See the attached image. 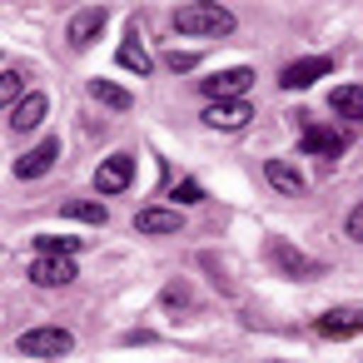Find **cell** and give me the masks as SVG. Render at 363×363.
Returning a JSON list of instances; mask_svg holds the SVG:
<instances>
[{
    "label": "cell",
    "mask_w": 363,
    "mask_h": 363,
    "mask_svg": "<svg viewBox=\"0 0 363 363\" xmlns=\"http://www.w3.org/2000/svg\"><path fill=\"white\" fill-rule=\"evenodd\" d=\"M75 259H65V254H40L35 264H30V284H40V289H65V284H75Z\"/></svg>",
    "instance_id": "obj_4"
},
{
    "label": "cell",
    "mask_w": 363,
    "mask_h": 363,
    "mask_svg": "<svg viewBox=\"0 0 363 363\" xmlns=\"http://www.w3.org/2000/svg\"><path fill=\"white\" fill-rule=\"evenodd\" d=\"M60 214H65V219H80V224H105V219H110L100 204H85V199H70Z\"/></svg>",
    "instance_id": "obj_19"
},
{
    "label": "cell",
    "mask_w": 363,
    "mask_h": 363,
    "mask_svg": "<svg viewBox=\"0 0 363 363\" xmlns=\"http://www.w3.org/2000/svg\"><path fill=\"white\" fill-rule=\"evenodd\" d=\"M313 328H318V338H353V333H363V313L358 308H328Z\"/></svg>",
    "instance_id": "obj_9"
},
{
    "label": "cell",
    "mask_w": 363,
    "mask_h": 363,
    "mask_svg": "<svg viewBox=\"0 0 363 363\" xmlns=\"http://www.w3.org/2000/svg\"><path fill=\"white\" fill-rule=\"evenodd\" d=\"M174 199H179V204H194V199H199V184H194V179H184V184L174 189Z\"/></svg>",
    "instance_id": "obj_25"
},
{
    "label": "cell",
    "mask_w": 363,
    "mask_h": 363,
    "mask_svg": "<svg viewBox=\"0 0 363 363\" xmlns=\"http://www.w3.org/2000/svg\"><path fill=\"white\" fill-rule=\"evenodd\" d=\"M70 348H75V338L65 328H26L21 333V353H30V358H65Z\"/></svg>",
    "instance_id": "obj_3"
},
{
    "label": "cell",
    "mask_w": 363,
    "mask_h": 363,
    "mask_svg": "<svg viewBox=\"0 0 363 363\" xmlns=\"http://www.w3.org/2000/svg\"><path fill=\"white\" fill-rule=\"evenodd\" d=\"M85 90H90L100 105H110V110H130V105H135V95H130V90H120V85H110V80H90Z\"/></svg>",
    "instance_id": "obj_18"
},
{
    "label": "cell",
    "mask_w": 363,
    "mask_h": 363,
    "mask_svg": "<svg viewBox=\"0 0 363 363\" xmlns=\"http://www.w3.org/2000/svg\"><path fill=\"white\" fill-rule=\"evenodd\" d=\"M328 105H333V115H343V120H363V85H343V90H333Z\"/></svg>",
    "instance_id": "obj_17"
},
{
    "label": "cell",
    "mask_w": 363,
    "mask_h": 363,
    "mask_svg": "<svg viewBox=\"0 0 363 363\" xmlns=\"http://www.w3.org/2000/svg\"><path fill=\"white\" fill-rule=\"evenodd\" d=\"M55 160H60V140H45V145H35L30 155H21V160H16V174H21V179H40Z\"/></svg>",
    "instance_id": "obj_10"
},
{
    "label": "cell",
    "mask_w": 363,
    "mask_h": 363,
    "mask_svg": "<svg viewBox=\"0 0 363 363\" xmlns=\"http://www.w3.org/2000/svg\"><path fill=\"white\" fill-rule=\"evenodd\" d=\"M254 85V70L249 65H234V70H219V75H204V90L214 100H244V90Z\"/></svg>",
    "instance_id": "obj_7"
},
{
    "label": "cell",
    "mask_w": 363,
    "mask_h": 363,
    "mask_svg": "<svg viewBox=\"0 0 363 363\" xmlns=\"http://www.w3.org/2000/svg\"><path fill=\"white\" fill-rule=\"evenodd\" d=\"M264 179H269L279 194H303V174H298L294 164H284V160H269V164H264Z\"/></svg>",
    "instance_id": "obj_14"
},
{
    "label": "cell",
    "mask_w": 363,
    "mask_h": 363,
    "mask_svg": "<svg viewBox=\"0 0 363 363\" xmlns=\"http://www.w3.org/2000/svg\"><path fill=\"white\" fill-rule=\"evenodd\" d=\"M164 303H169V308H179V313H184V308H194L189 284H169V289H164Z\"/></svg>",
    "instance_id": "obj_22"
},
{
    "label": "cell",
    "mask_w": 363,
    "mask_h": 363,
    "mask_svg": "<svg viewBox=\"0 0 363 363\" xmlns=\"http://www.w3.org/2000/svg\"><path fill=\"white\" fill-rule=\"evenodd\" d=\"M204 125H209V130H224V135L249 130V125H254V105H249V100H209V105H204Z\"/></svg>",
    "instance_id": "obj_2"
},
{
    "label": "cell",
    "mask_w": 363,
    "mask_h": 363,
    "mask_svg": "<svg viewBox=\"0 0 363 363\" xmlns=\"http://www.w3.org/2000/svg\"><path fill=\"white\" fill-rule=\"evenodd\" d=\"M21 90H26V80H21L16 70H6V75H0V110H6V105H21V100H26Z\"/></svg>",
    "instance_id": "obj_21"
},
{
    "label": "cell",
    "mask_w": 363,
    "mask_h": 363,
    "mask_svg": "<svg viewBox=\"0 0 363 363\" xmlns=\"http://www.w3.org/2000/svg\"><path fill=\"white\" fill-rule=\"evenodd\" d=\"M45 115H50V100H45V95H26V100L16 105V120H11V130H16V135H30V130H35Z\"/></svg>",
    "instance_id": "obj_12"
},
{
    "label": "cell",
    "mask_w": 363,
    "mask_h": 363,
    "mask_svg": "<svg viewBox=\"0 0 363 363\" xmlns=\"http://www.w3.org/2000/svg\"><path fill=\"white\" fill-rule=\"evenodd\" d=\"M269 259H274V269H284L289 279H318V274H323V264H318V259L298 254V249H294V244H284V239H274V244H269Z\"/></svg>",
    "instance_id": "obj_5"
},
{
    "label": "cell",
    "mask_w": 363,
    "mask_h": 363,
    "mask_svg": "<svg viewBox=\"0 0 363 363\" xmlns=\"http://www.w3.org/2000/svg\"><path fill=\"white\" fill-rule=\"evenodd\" d=\"M169 65H174V70H194V65H199V55H194V50H174V55H169Z\"/></svg>",
    "instance_id": "obj_24"
},
{
    "label": "cell",
    "mask_w": 363,
    "mask_h": 363,
    "mask_svg": "<svg viewBox=\"0 0 363 363\" xmlns=\"http://www.w3.org/2000/svg\"><path fill=\"white\" fill-rule=\"evenodd\" d=\"M100 30H105V11H80L70 21V45H90Z\"/></svg>",
    "instance_id": "obj_16"
},
{
    "label": "cell",
    "mask_w": 363,
    "mask_h": 363,
    "mask_svg": "<svg viewBox=\"0 0 363 363\" xmlns=\"http://www.w3.org/2000/svg\"><path fill=\"white\" fill-rule=\"evenodd\" d=\"M179 224H184L179 209H140V219H135L140 234H174Z\"/></svg>",
    "instance_id": "obj_15"
},
{
    "label": "cell",
    "mask_w": 363,
    "mask_h": 363,
    "mask_svg": "<svg viewBox=\"0 0 363 363\" xmlns=\"http://www.w3.org/2000/svg\"><path fill=\"white\" fill-rule=\"evenodd\" d=\"M120 65H125V70H135V75H150V70H155V60L145 55V45H140V30H135V26H130V30H125V40H120Z\"/></svg>",
    "instance_id": "obj_13"
},
{
    "label": "cell",
    "mask_w": 363,
    "mask_h": 363,
    "mask_svg": "<svg viewBox=\"0 0 363 363\" xmlns=\"http://www.w3.org/2000/svg\"><path fill=\"white\" fill-rule=\"evenodd\" d=\"M130 179H135V160H130V155H110V160L95 169V189H100V194H120V189H130Z\"/></svg>",
    "instance_id": "obj_8"
},
{
    "label": "cell",
    "mask_w": 363,
    "mask_h": 363,
    "mask_svg": "<svg viewBox=\"0 0 363 363\" xmlns=\"http://www.w3.org/2000/svg\"><path fill=\"white\" fill-rule=\"evenodd\" d=\"M333 70V60L328 55H308V60H294V65H284V75H279V85L284 90H308L313 80H323Z\"/></svg>",
    "instance_id": "obj_6"
},
{
    "label": "cell",
    "mask_w": 363,
    "mask_h": 363,
    "mask_svg": "<svg viewBox=\"0 0 363 363\" xmlns=\"http://www.w3.org/2000/svg\"><path fill=\"white\" fill-rule=\"evenodd\" d=\"M35 249H40V254H65V259H75V249H85V244H80V239H55V234H40V239H35Z\"/></svg>",
    "instance_id": "obj_20"
},
{
    "label": "cell",
    "mask_w": 363,
    "mask_h": 363,
    "mask_svg": "<svg viewBox=\"0 0 363 363\" xmlns=\"http://www.w3.org/2000/svg\"><path fill=\"white\" fill-rule=\"evenodd\" d=\"M298 145H303V155H323V160H328V155H343L348 140H343L338 130H318V125H308V130L298 135Z\"/></svg>",
    "instance_id": "obj_11"
},
{
    "label": "cell",
    "mask_w": 363,
    "mask_h": 363,
    "mask_svg": "<svg viewBox=\"0 0 363 363\" xmlns=\"http://www.w3.org/2000/svg\"><path fill=\"white\" fill-rule=\"evenodd\" d=\"M343 229H348V239H353V244H363V204H353V214H348V224H343Z\"/></svg>",
    "instance_id": "obj_23"
},
{
    "label": "cell",
    "mask_w": 363,
    "mask_h": 363,
    "mask_svg": "<svg viewBox=\"0 0 363 363\" xmlns=\"http://www.w3.org/2000/svg\"><path fill=\"white\" fill-rule=\"evenodd\" d=\"M234 11H224L219 0H189V6L174 11V30L179 35H204V40H224L234 35Z\"/></svg>",
    "instance_id": "obj_1"
}]
</instances>
